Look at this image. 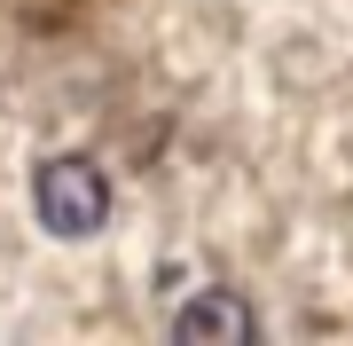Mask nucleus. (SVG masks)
<instances>
[{"instance_id": "1", "label": "nucleus", "mask_w": 353, "mask_h": 346, "mask_svg": "<svg viewBox=\"0 0 353 346\" xmlns=\"http://www.w3.org/2000/svg\"><path fill=\"white\" fill-rule=\"evenodd\" d=\"M32 205H39L48 236H94L110 220V173L94 157H48L32 173Z\"/></svg>"}, {"instance_id": "2", "label": "nucleus", "mask_w": 353, "mask_h": 346, "mask_svg": "<svg viewBox=\"0 0 353 346\" xmlns=\"http://www.w3.org/2000/svg\"><path fill=\"white\" fill-rule=\"evenodd\" d=\"M173 338H189V346H252L259 338V315L243 307L236 291H196L189 307L173 315Z\"/></svg>"}]
</instances>
